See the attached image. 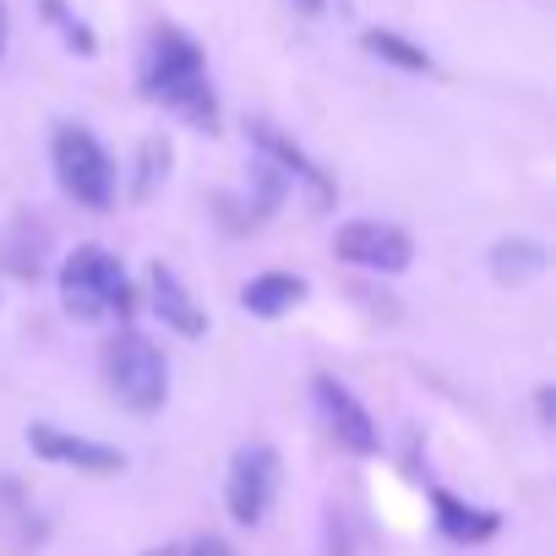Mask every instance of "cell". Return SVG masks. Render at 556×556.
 <instances>
[{
	"mask_svg": "<svg viewBox=\"0 0 556 556\" xmlns=\"http://www.w3.org/2000/svg\"><path fill=\"white\" fill-rule=\"evenodd\" d=\"M142 93L153 104H164L169 115H180L186 126L197 131H218V99H213V83H207V61H202V45L180 28H159L148 39V55H142Z\"/></svg>",
	"mask_w": 556,
	"mask_h": 556,
	"instance_id": "1",
	"label": "cell"
},
{
	"mask_svg": "<svg viewBox=\"0 0 556 556\" xmlns=\"http://www.w3.org/2000/svg\"><path fill=\"white\" fill-rule=\"evenodd\" d=\"M61 306L77 323H104V317L126 312L131 306V278H126L121 256L104 251V245H77L61 262Z\"/></svg>",
	"mask_w": 556,
	"mask_h": 556,
	"instance_id": "2",
	"label": "cell"
},
{
	"mask_svg": "<svg viewBox=\"0 0 556 556\" xmlns=\"http://www.w3.org/2000/svg\"><path fill=\"white\" fill-rule=\"evenodd\" d=\"M104 382L131 415H159L169 399V361L142 333H115L104 344Z\"/></svg>",
	"mask_w": 556,
	"mask_h": 556,
	"instance_id": "3",
	"label": "cell"
},
{
	"mask_svg": "<svg viewBox=\"0 0 556 556\" xmlns=\"http://www.w3.org/2000/svg\"><path fill=\"white\" fill-rule=\"evenodd\" d=\"M50 159H55L61 191H66L77 207L104 213V207L115 202V159L104 153V142H99L88 126H61L55 142H50Z\"/></svg>",
	"mask_w": 556,
	"mask_h": 556,
	"instance_id": "4",
	"label": "cell"
},
{
	"mask_svg": "<svg viewBox=\"0 0 556 556\" xmlns=\"http://www.w3.org/2000/svg\"><path fill=\"white\" fill-rule=\"evenodd\" d=\"M273 496H278V453H273L267 442L240 447V453H235V464H229V480H224L229 518L251 529V523H262V518H267Z\"/></svg>",
	"mask_w": 556,
	"mask_h": 556,
	"instance_id": "5",
	"label": "cell"
},
{
	"mask_svg": "<svg viewBox=\"0 0 556 556\" xmlns=\"http://www.w3.org/2000/svg\"><path fill=\"white\" fill-rule=\"evenodd\" d=\"M333 256L350 262V267H366V273H404L409 256H415V240H409L399 224L355 218V224H339V235H333Z\"/></svg>",
	"mask_w": 556,
	"mask_h": 556,
	"instance_id": "6",
	"label": "cell"
},
{
	"mask_svg": "<svg viewBox=\"0 0 556 556\" xmlns=\"http://www.w3.org/2000/svg\"><path fill=\"white\" fill-rule=\"evenodd\" d=\"M28 447L45 458V464H66V469H83V475H121L126 469V453L110 447V442H93V437H77V431H61V426H28Z\"/></svg>",
	"mask_w": 556,
	"mask_h": 556,
	"instance_id": "7",
	"label": "cell"
},
{
	"mask_svg": "<svg viewBox=\"0 0 556 556\" xmlns=\"http://www.w3.org/2000/svg\"><path fill=\"white\" fill-rule=\"evenodd\" d=\"M317 409H323L328 431L339 437V447H350L355 458H371V453L382 447L377 420L366 415V404H361V399H355L339 377H317Z\"/></svg>",
	"mask_w": 556,
	"mask_h": 556,
	"instance_id": "8",
	"label": "cell"
},
{
	"mask_svg": "<svg viewBox=\"0 0 556 556\" xmlns=\"http://www.w3.org/2000/svg\"><path fill=\"white\" fill-rule=\"evenodd\" d=\"M251 142H256V153H262L278 175H285V180H301V186L312 191V202H317V207H333V197H339V191H333V180H328V175H323V169H317V164H312V159L285 137V131H278V126L256 121V126H251Z\"/></svg>",
	"mask_w": 556,
	"mask_h": 556,
	"instance_id": "9",
	"label": "cell"
},
{
	"mask_svg": "<svg viewBox=\"0 0 556 556\" xmlns=\"http://www.w3.org/2000/svg\"><path fill=\"white\" fill-rule=\"evenodd\" d=\"M148 295H153V317H159L169 333H180V339H202V333H207L202 306L191 301V290L180 285V278H175L164 262L148 273Z\"/></svg>",
	"mask_w": 556,
	"mask_h": 556,
	"instance_id": "10",
	"label": "cell"
},
{
	"mask_svg": "<svg viewBox=\"0 0 556 556\" xmlns=\"http://www.w3.org/2000/svg\"><path fill=\"white\" fill-rule=\"evenodd\" d=\"M306 295H312V285H306L301 273H256L251 285L240 290V306H245L251 317H285V312H295Z\"/></svg>",
	"mask_w": 556,
	"mask_h": 556,
	"instance_id": "11",
	"label": "cell"
},
{
	"mask_svg": "<svg viewBox=\"0 0 556 556\" xmlns=\"http://www.w3.org/2000/svg\"><path fill=\"white\" fill-rule=\"evenodd\" d=\"M545 267H551V256L529 235H513V240L491 245V278H496V285H529V278H540Z\"/></svg>",
	"mask_w": 556,
	"mask_h": 556,
	"instance_id": "12",
	"label": "cell"
},
{
	"mask_svg": "<svg viewBox=\"0 0 556 556\" xmlns=\"http://www.w3.org/2000/svg\"><path fill=\"white\" fill-rule=\"evenodd\" d=\"M431 502H437V523H442V534H447V540H458V545H480V540H491V534L502 529V518H496V513L469 507V502H458L453 491H437Z\"/></svg>",
	"mask_w": 556,
	"mask_h": 556,
	"instance_id": "13",
	"label": "cell"
},
{
	"mask_svg": "<svg viewBox=\"0 0 556 556\" xmlns=\"http://www.w3.org/2000/svg\"><path fill=\"white\" fill-rule=\"evenodd\" d=\"M366 50H371L377 61L399 66V72H420V77H431V72H437V61H431L420 45H409L404 34H393V28H371V34H366Z\"/></svg>",
	"mask_w": 556,
	"mask_h": 556,
	"instance_id": "14",
	"label": "cell"
},
{
	"mask_svg": "<svg viewBox=\"0 0 556 556\" xmlns=\"http://www.w3.org/2000/svg\"><path fill=\"white\" fill-rule=\"evenodd\" d=\"M39 251H45V229H34L28 218L7 235V240H0V267H12L17 278H39Z\"/></svg>",
	"mask_w": 556,
	"mask_h": 556,
	"instance_id": "15",
	"label": "cell"
},
{
	"mask_svg": "<svg viewBox=\"0 0 556 556\" xmlns=\"http://www.w3.org/2000/svg\"><path fill=\"white\" fill-rule=\"evenodd\" d=\"M45 12H50V23H61V28H66V45H72V50L93 55V34H88V28H83V23L61 7V0H45Z\"/></svg>",
	"mask_w": 556,
	"mask_h": 556,
	"instance_id": "16",
	"label": "cell"
},
{
	"mask_svg": "<svg viewBox=\"0 0 556 556\" xmlns=\"http://www.w3.org/2000/svg\"><path fill=\"white\" fill-rule=\"evenodd\" d=\"M186 556H235V551H229L224 540H213V534H207V540H197V545H191Z\"/></svg>",
	"mask_w": 556,
	"mask_h": 556,
	"instance_id": "17",
	"label": "cell"
},
{
	"mask_svg": "<svg viewBox=\"0 0 556 556\" xmlns=\"http://www.w3.org/2000/svg\"><path fill=\"white\" fill-rule=\"evenodd\" d=\"M290 7H295V12H306V17H317V12H323V0H290Z\"/></svg>",
	"mask_w": 556,
	"mask_h": 556,
	"instance_id": "18",
	"label": "cell"
},
{
	"mask_svg": "<svg viewBox=\"0 0 556 556\" xmlns=\"http://www.w3.org/2000/svg\"><path fill=\"white\" fill-rule=\"evenodd\" d=\"M0 55H7V7H0Z\"/></svg>",
	"mask_w": 556,
	"mask_h": 556,
	"instance_id": "19",
	"label": "cell"
}]
</instances>
